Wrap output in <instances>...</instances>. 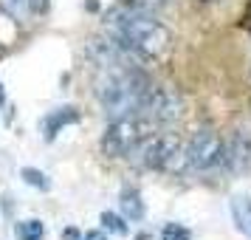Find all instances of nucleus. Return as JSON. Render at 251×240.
Instances as JSON below:
<instances>
[{
  "instance_id": "obj_1",
  "label": "nucleus",
  "mask_w": 251,
  "mask_h": 240,
  "mask_svg": "<svg viewBox=\"0 0 251 240\" xmlns=\"http://www.w3.org/2000/svg\"><path fill=\"white\" fill-rule=\"evenodd\" d=\"M104 31L116 37L122 46L136 51L138 57H161L170 48V31L155 14L133 9V6H119L104 17Z\"/></svg>"
},
{
  "instance_id": "obj_2",
  "label": "nucleus",
  "mask_w": 251,
  "mask_h": 240,
  "mask_svg": "<svg viewBox=\"0 0 251 240\" xmlns=\"http://www.w3.org/2000/svg\"><path fill=\"white\" fill-rule=\"evenodd\" d=\"M150 88H152V82L147 74L138 71L136 65H130V68L102 71V77L96 82V96H99L104 116L113 122V119L138 116Z\"/></svg>"
},
{
  "instance_id": "obj_3",
  "label": "nucleus",
  "mask_w": 251,
  "mask_h": 240,
  "mask_svg": "<svg viewBox=\"0 0 251 240\" xmlns=\"http://www.w3.org/2000/svg\"><path fill=\"white\" fill-rule=\"evenodd\" d=\"M127 159L138 170H164V172L189 170L186 144H181V138L172 136V133H147Z\"/></svg>"
},
{
  "instance_id": "obj_4",
  "label": "nucleus",
  "mask_w": 251,
  "mask_h": 240,
  "mask_svg": "<svg viewBox=\"0 0 251 240\" xmlns=\"http://www.w3.org/2000/svg\"><path fill=\"white\" fill-rule=\"evenodd\" d=\"M150 125L141 116H127V119H113L102 136V150L110 159H127L133 147L147 136Z\"/></svg>"
},
{
  "instance_id": "obj_5",
  "label": "nucleus",
  "mask_w": 251,
  "mask_h": 240,
  "mask_svg": "<svg viewBox=\"0 0 251 240\" xmlns=\"http://www.w3.org/2000/svg\"><path fill=\"white\" fill-rule=\"evenodd\" d=\"M138 116L147 122L150 127L152 125H172V122H178L183 116V96L175 88L170 85H152L147 93V99L141 105V110Z\"/></svg>"
},
{
  "instance_id": "obj_6",
  "label": "nucleus",
  "mask_w": 251,
  "mask_h": 240,
  "mask_svg": "<svg viewBox=\"0 0 251 240\" xmlns=\"http://www.w3.org/2000/svg\"><path fill=\"white\" fill-rule=\"evenodd\" d=\"M223 156V138L217 136L215 130H198L189 141H186V161H189V170L192 172H203L212 170L220 164Z\"/></svg>"
},
{
  "instance_id": "obj_7",
  "label": "nucleus",
  "mask_w": 251,
  "mask_h": 240,
  "mask_svg": "<svg viewBox=\"0 0 251 240\" xmlns=\"http://www.w3.org/2000/svg\"><path fill=\"white\" fill-rule=\"evenodd\" d=\"M220 167L231 175H240L251 167V138L246 133H231L228 141H223Z\"/></svg>"
},
{
  "instance_id": "obj_8",
  "label": "nucleus",
  "mask_w": 251,
  "mask_h": 240,
  "mask_svg": "<svg viewBox=\"0 0 251 240\" xmlns=\"http://www.w3.org/2000/svg\"><path fill=\"white\" fill-rule=\"evenodd\" d=\"M74 122H79V110L76 107H57V110H51V113L43 119V133H46V141H54L57 133L62 127L74 125Z\"/></svg>"
},
{
  "instance_id": "obj_9",
  "label": "nucleus",
  "mask_w": 251,
  "mask_h": 240,
  "mask_svg": "<svg viewBox=\"0 0 251 240\" xmlns=\"http://www.w3.org/2000/svg\"><path fill=\"white\" fill-rule=\"evenodd\" d=\"M119 206H122V215H125L127 220H141V217H144V201H141V195H138L133 187H125V189H122Z\"/></svg>"
},
{
  "instance_id": "obj_10",
  "label": "nucleus",
  "mask_w": 251,
  "mask_h": 240,
  "mask_svg": "<svg viewBox=\"0 0 251 240\" xmlns=\"http://www.w3.org/2000/svg\"><path fill=\"white\" fill-rule=\"evenodd\" d=\"M231 215H234V223H237L240 232L249 235V229H251V198H234V201H231Z\"/></svg>"
},
{
  "instance_id": "obj_11",
  "label": "nucleus",
  "mask_w": 251,
  "mask_h": 240,
  "mask_svg": "<svg viewBox=\"0 0 251 240\" xmlns=\"http://www.w3.org/2000/svg\"><path fill=\"white\" fill-rule=\"evenodd\" d=\"M14 232H17L20 240H43L46 226H43V220H23V223L14 226Z\"/></svg>"
},
{
  "instance_id": "obj_12",
  "label": "nucleus",
  "mask_w": 251,
  "mask_h": 240,
  "mask_svg": "<svg viewBox=\"0 0 251 240\" xmlns=\"http://www.w3.org/2000/svg\"><path fill=\"white\" fill-rule=\"evenodd\" d=\"M20 175H23V181L28 184V187H34V189H51V181L46 178V172H40V170H34V167H23L20 170Z\"/></svg>"
},
{
  "instance_id": "obj_13",
  "label": "nucleus",
  "mask_w": 251,
  "mask_h": 240,
  "mask_svg": "<svg viewBox=\"0 0 251 240\" xmlns=\"http://www.w3.org/2000/svg\"><path fill=\"white\" fill-rule=\"evenodd\" d=\"M161 240H192V232L181 223H167L161 229Z\"/></svg>"
},
{
  "instance_id": "obj_14",
  "label": "nucleus",
  "mask_w": 251,
  "mask_h": 240,
  "mask_svg": "<svg viewBox=\"0 0 251 240\" xmlns=\"http://www.w3.org/2000/svg\"><path fill=\"white\" fill-rule=\"evenodd\" d=\"M102 226L107 229V232H113V235H127L125 217L113 215V212H102Z\"/></svg>"
},
{
  "instance_id": "obj_15",
  "label": "nucleus",
  "mask_w": 251,
  "mask_h": 240,
  "mask_svg": "<svg viewBox=\"0 0 251 240\" xmlns=\"http://www.w3.org/2000/svg\"><path fill=\"white\" fill-rule=\"evenodd\" d=\"M170 0H127V6L133 9H141V12H150V14H158Z\"/></svg>"
},
{
  "instance_id": "obj_16",
  "label": "nucleus",
  "mask_w": 251,
  "mask_h": 240,
  "mask_svg": "<svg viewBox=\"0 0 251 240\" xmlns=\"http://www.w3.org/2000/svg\"><path fill=\"white\" fill-rule=\"evenodd\" d=\"M82 240H107V235H104L102 229H93V232H88Z\"/></svg>"
},
{
  "instance_id": "obj_17",
  "label": "nucleus",
  "mask_w": 251,
  "mask_h": 240,
  "mask_svg": "<svg viewBox=\"0 0 251 240\" xmlns=\"http://www.w3.org/2000/svg\"><path fill=\"white\" fill-rule=\"evenodd\" d=\"M62 238H65V240H79V232H76V229H65V232H62Z\"/></svg>"
},
{
  "instance_id": "obj_18",
  "label": "nucleus",
  "mask_w": 251,
  "mask_h": 240,
  "mask_svg": "<svg viewBox=\"0 0 251 240\" xmlns=\"http://www.w3.org/2000/svg\"><path fill=\"white\" fill-rule=\"evenodd\" d=\"M6 102V91H3V85H0V105Z\"/></svg>"
},
{
  "instance_id": "obj_19",
  "label": "nucleus",
  "mask_w": 251,
  "mask_h": 240,
  "mask_svg": "<svg viewBox=\"0 0 251 240\" xmlns=\"http://www.w3.org/2000/svg\"><path fill=\"white\" fill-rule=\"evenodd\" d=\"M249 235H251V229H249Z\"/></svg>"
}]
</instances>
